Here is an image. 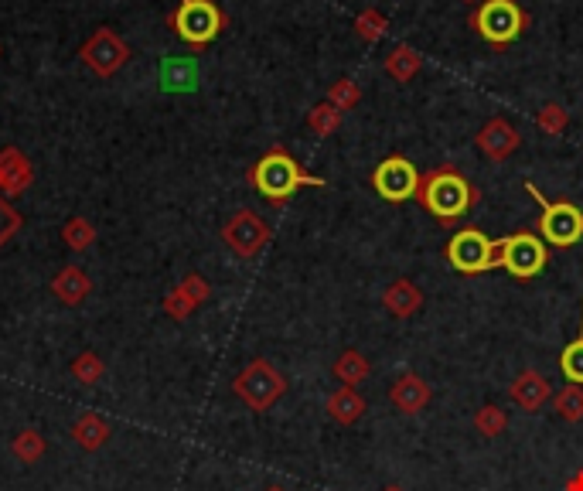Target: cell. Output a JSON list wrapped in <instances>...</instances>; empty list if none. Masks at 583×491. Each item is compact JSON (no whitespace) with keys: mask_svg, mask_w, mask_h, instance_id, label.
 <instances>
[{"mask_svg":"<svg viewBox=\"0 0 583 491\" xmlns=\"http://www.w3.org/2000/svg\"><path fill=\"white\" fill-rule=\"evenodd\" d=\"M420 65H423V58L420 52H413L410 45H396L393 52L386 55V72L396 82H410L416 72H420Z\"/></svg>","mask_w":583,"mask_h":491,"instance_id":"23","label":"cell"},{"mask_svg":"<svg viewBox=\"0 0 583 491\" xmlns=\"http://www.w3.org/2000/svg\"><path fill=\"white\" fill-rule=\"evenodd\" d=\"M198 82H202V72H198L195 58L188 55L161 58V65H157V89L161 93H195Z\"/></svg>","mask_w":583,"mask_h":491,"instance_id":"13","label":"cell"},{"mask_svg":"<svg viewBox=\"0 0 583 491\" xmlns=\"http://www.w3.org/2000/svg\"><path fill=\"white\" fill-rule=\"evenodd\" d=\"M52 294L65 307H79L89 301V294H93V277H89L82 266H62L52 277Z\"/></svg>","mask_w":583,"mask_h":491,"instance_id":"17","label":"cell"},{"mask_svg":"<svg viewBox=\"0 0 583 491\" xmlns=\"http://www.w3.org/2000/svg\"><path fill=\"white\" fill-rule=\"evenodd\" d=\"M563 491H583V471H577V474H573V478H570V481H566V485H563Z\"/></svg>","mask_w":583,"mask_h":491,"instance_id":"35","label":"cell"},{"mask_svg":"<svg viewBox=\"0 0 583 491\" xmlns=\"http://www.w3.org/2000/svg\"><path fill=\"white\" fill-rule=\"evenodd\" d=\"M382 304L393 318H413L423 307V290L413 284V280H393L386 290H382Z\"/></svg>","mask_w":583,"mask_h":491,"instance_id":"19","label":"cell"},{"mask_svg":"<svg viewBox=\"0 0 583 491\" xmlns=\"http://www.w3.org/2000/svg\"><path fill=\"white\" fill-rule=\"evenodd\" d=\"M62 243L65 249H72V253H86V249L96 243V226L86 215H72L62 226Z\"/></svg>","mask_w":583,"mask_h":491,"instance_id":"24","label":"cell"},{"mask_svg":"<svg viewBox=\"0 0 583 491\" xmlns=\"http://www.w3.org/2000/svg\"><path fill=\"white\" fill-rule=\"evenodd\" d=\"M171 28L188 48H205L222 35L226 14L215 0H181L178 11L171 14Z\"/></svg>","mask_w":583,"mask_h":491,"instance_id":"3","label":"cell"},{"mask_svg":"<svg viewBox=\"0 0 583 491\" xmlns=\"http://www.w3.org/2000/svg\"><path fill=\"white\" fill-rule=\"evenodd\" d=\"M103 376H106V365L96 352H82L79 359L72 362V379H76L79 386H96Z\"/></svg>","mask_w":583,"mask_h":491,"instance_id":"29","label":"cell"},{"mask_svg":"<svg viewBox=\"0 0 583 491\" xmlns=\"http://www.w3.org/2000/svg\"><path fill=\"white\" fill-rule=\"evenodd\" d=\"M447 263L457 273H485L502 266V239H488L481 229H461L447 243Z\"/></svg>","mask_w":583,"mask_h":491,"instance_id":"5","label":"cell"},{"mask_svg":"<svg viewBox=\"0 0 583 491\" xmlns=\"http://www.w3.org/2000/svg\"><path fill=\"white\" fill-rule=\"evenodd\" d=\"M31 185H35V164L28 161V154L18 147H4L0 151V191L7 198H18Z\"/></svg>","mask_w":583,"mask_h":491,"instance_id":"14","label":"cell"},{"mask_svg":"<svg viewBox=\"0 0 583 491\" xmlns=\"http://www.w3.org/2000/svg\"><path fill=\"white\" fill-rule=\"evenodd\" d=\"M69 437L76 440V447L79 451H99V447H106V440L113 437V427L103 420L99 413H82L76 423H72V430H69Z\"/></svg>","mask_w":583,"mask_h":491,"instance_id":"20","label":"cell"},{"mask_svg":"<svg viewBox=\"0 0 583 491\" xmlns=\"http://www.w3.org/2000/svg\"><path fill=\"white\" fill-rule=\"evenodd\" d=\"M208 297H212V287H208V280L202 277V273H188L185 280H181L178 287L171 290L168 297L161 301L164 314H168L171 321H188L191 314L202 307Z\"/></svg>","mask_w":583,"mask_h":491,"instance_id":"12","label":"cell"},{"mask_svg":"<svg viewBox=\"0 0 583 491\" xmlns=\"http://www.w3.org/2000/svg\"><path fill=\"white\" fill-rule=\"evenodd\" d=\"M502 266L515 280L536 277L546 266V246L532 232H515V236L502 239Z\"/></svg>","mask_w":583,"mask_h":491,"instance_id":"11","label":"cell"},{"mask_svg":"<svg viewBox=\"0 0 583 491\" xmlns=\"http://www.w3.org/2000/svg\"><path fill=\"white\" fill-rule=\"evenodd\" d=\"M11 451L14 457H18L21 464H38L41 457H45L48 451V444H45V437L38 434V430H31V427H24L18 437H14V444H11Z\"/></svg>","mask_w":583,"mask_h":491,"instance_id":"25","label":"cell"},{"mask_svg":"<svg viewBox=\"0 0 583 491\" xmlns=\"http://www.w3.org/2000/svg\"><path fill=\"white\" fill-rule=\"evenodd\" d=\"M471 24L491 41V45H508V41L519 38L526 18H522L515 0H485V4L474 11Z\"/></svg>","mask_w":583,"mask_h":491,"instance_id":"7","label":"cell"},{"mask_svg":"<svg viewBox=\"0 0 583 491\" xmlns=\"http://www.w3.org/2000/svg\"><path fill=\"white\" fill-rule=\"evenodd\" d=\"M307 127H311L318 137H331L341 127V113L331 103H318L311 113H307Z\"/></svg>","mask_w":583,"mask_h":491,"instance_id":"30","label":"cell"},{"mask_svg":"<svg viewBox=\"0 0 583 491\" xmlns=\"http://www.w3.org/2000/svg\"><path fill=\"white\" fill-rule=\"evenodd\" d=\"M362 99V93H358V86L352 79H341V82H335L331 86V93H328V103L335 106L338 113H345V110H352V106Z\"/></svg>","mask_w":583,"mask_h":491,"instance_id":"32","label":"cell"},{"mask_svg":"<svg viewBox=\"0 0 583 491\" xmlns=\"http://www.w3.org/2000/svg\"><path fill=\"white\" fill-rule=\"evenodd\" d=\"M536 123H539V130L543 133H563L566 130V123H570V116H566V110L560 103H546L543 110H539V116H536Z\"/></svg>","mask_w":583,"mask_h":491,"instance_id":"33","label":"cell"},{"mask_svg":"<svg viewBox=\"0 0 583 491\" xmlns=\"http://www.w3.org/2000/svg\"><path fill=\"white\" fill-rule=\"evenodd\" d=\"M18 229H21V215H18V208H14L7 198H0V246H7L14 236H18Z\"/></svg>","mask_w":583,"mask_h":491,"instance_id":"34","label":"cell"},{"mask_svg":"<svg viewBox=\"0 0 583 491\" xmlns=\"http://www.w3.org/2000/svg\"><path fill=\"white\" fill-rule=\"evenodd\" d=\"M249 181H253V188L273 205H283L297 188H307V185L324 188L328 185V181L318 178V174H307L301 164H297L287 151H280V147L277 151H270V154H263L260 161L253 164Z\"/></svg>","mask_w":583,"mask_h":491,"instance_id":"1","label":"cell"},{"mask_svg":"<svg viewBox=\"0 0 583 491\" xmlns=\"http://www.w3.org/2000/svg\"><path fill=\"white\" fill-rule=\"evenodd\" d=\"M549 396H553V386H549V379L536 369L519 372V379L512 382V403L522 406L526 413L543 410V406L549 403Z\"/></svg>","mask_w":583,"mask_h":491,"instance_id":"18","label":"cell"},{"mask_svg":"<svg viewBox=\"0 0 583 491\" xmlns=\"http://www.w3.org/2000/svg\"><path fill=\"white\" fill-rule=\"evenodd\" d=\"M519 144H522L519 130H515L508 120H502V116L488 120L485 127L478 130V147H481V154L491 157V161H505V157H512L515 151H519Z\"/></svg>","mask_w":583,"mask_h":491,"instance_id":"16","label":"cell"},{"mask_svg":"<svg viewBox=\"0 0 583 491\" xmlns=\"http://www.w3.org/2000/svg\"><path fill=\"white\" fill-rule=\"evenodd\" d=\"M331 372H335V379L341 382V386H358V382L369 379L372 365H369V359H365L362 352L348 348V352H341V355H338V362L331 365Z\"/></svg>","mask_w":583,"mask_h":491,"instance_id":"22","label":"cell"},{"mask_svg":"<svg viewBox=\"0 0 583 491\" xmlns=\"http://www.w3.org/2000/svg\"><path fill=\"white\" fill-rule=\"evenodd\" d=\"M464 4H474V0H464Z\"/></svg>","mask_w":583,"mask_h":491,"instance_id":"38","label":"cell"},{"mask_svg":"<svg viewBox=\"0 0 583 491\" xmlns=\"http://www.w3.org/2000/svg\"><path fill=\"white\" fill-rule=\"evenodd\" d=\"M372 185L386 202H410L420 195V171L406 157H386L376 171H372Z\"/></svg>","mask_w":583,"mask_h":491,"instance_id":"10","label":"cell"},{"mask_svg":"<svg viewBox=\"0 0 583 491\" xmlns=\"http://www.w3.org/2000/svg\"><path fill=\"white\" fill-rule=\"evenodd\" d=\"M430 399H433L430 382L423 376H416V372H403V376L393 382V389H389V403H393L403 416L423 413L430 406Z\"/></svg>","mask_w":583,"mask_h":491,"instance_id":"15","label":"cell"},{"mask_svg":"<svg viewBox=\"0 0 583 491\" xmlns=\"http://www.w3.org/2000/svg\"><path fill=\"white\" fill-rule=\"evenodd\" d=\"M553 410L570 423L583 420V386H573V382L570 386H563L553 399Z\"/></svg>","mask_w":583,"mask_h":491,"instance_id":"28","label":"cell"},{"mask_svg":"<svg viewBox=\"0 0 583 491\" xmlns=\"http://www.w3.org/2000/svg\"><path fill=\"white\" fill-rule=\"evenodd\" d=\"M232 393H236L253 413H266L277 399L287 393V379L273 362L253 359L232 382Z\"/></svg>","mask_w":583,"mask_h":491,"instance_id":"4","label":"cell"},{"mask_svg":"<svg viewBox=\"0 0 583 491\" xmlns=\"http://www.w3.org/2000/svg\"><path fill=\"white\" fill-rule=\"evenodd\" d=\"M508 427V413L502 406H481L478 413H474V430H478L481 437H502Z\"/></svg>","mask_w":583,"mask_h":491,"instance_id":"27","label":"cell"},{"mask_svg":"<svg viewBox=\"0 0 583 491\" xmlns=\"http://www.w3.org/2000/svg\"><path fill=\"white\" fill-rule=\"evenodd\" d=\"M0 55H4V45H0Z\"/></svg>","mask_w":583,"mask_h":491,"instance_id":"39","label":"cell"},{"mask_svg":"<svg viewBox=\"0 0 583 491\" xmlns=\"http://www.w3.org/2000/svg\"><path fill=\"white\" fill-rule=\"evenodd\" d=\"M560 372L566 376V382H573V386H583V324H580V335L563 348Z\"/></svg>","mask_w":583,"mask_h":491,"instance_id":"26","label":"cell"},{"mask_svg":"<svg viewBox=\"0 0 583 491\" xmlns=\"http://www.w3.org/2000/svg\"><path fill=\"white\" fill-rule=\"evenodd\" d=\"M526 191L543 208V219H539V229H543V239L549 246H577L583 239V212L570 202H549V198L539 191L532 181H526Z\"/></svg>","mask_w":583,"mask_h":491,"instance_id":"6","label":"cell"},{"mask_svg":"<svg viewBox=\"0 0 583 491\" xmlns=\"http://www.w3.org/2000/svg\"><path fill=\"white\" fill-rule=\"evenodd\" d=\"M79 58L96 72V76L110 79V76H116V72L123 69V65H127L130 48H127V41L116 35L113 28H96L93 35H89L86 45H82Z\"/></svg>","mask_w":583,"mask_h":491,"instance_id":"9","label":"cell"},{"mask_svg":"<svg viewBox=\"0 0 583 491\" xmlns=\"http://www.w3.org/2000/svg\"><path fill=\"white\" fill-rule=\"evenodd\" d=\"M416 198H420L430 215H437V222L451 226V222H457L468 212L471 202H478V191H474L457 171L447 168V171H433L427 178H420V195Z\"/></svg>","mask_w":583,"mask_h":491,"instance_id":"2","label":"cell"},{"mask_svg":"<svg viewBox=\"0 0 583 491\" xmlns=\"http://www.w3.org/2000/svg\"><path fill=\"white\" fill-rule=\"evenodd\" d=\"M263 491H283L280 485H270V488H263Z\"/></svg>","mask_w":583,"mask_h":491,"instance_id":"37","label":"cell"},{"mask_svg":"<svg viewBox=\"0 0 583 491\" xmlns=\"http://www.w3.org/2000/svg\"><path fill=\"white\" fill-rule=\"evenodd\" d=\"M328 416L341 423V427H352V423L365 416V399L358 396L355 386H341L328 396Z\"/></svg>","mask_w":583,"mask_h":491,"instance_id":"21","label":"cell"},{"mask_svg":"<svg viewBox=\"0 0 583 491\" xmlns=\"http://www.w3.org/2000/svg\"><path fill=\"white\" fill-rule=\"evenodd\" d=\"M382 491H403V488H399V485H389V488H382Z\"/></svg>","mask_w":583,"mask_h":491,"instance_id":"36","label":"cell"},{"mask_svg":"<svg viewBox=\"0 0 583 491\" xmlns=\"http://www.w3.org/2000/svg\"><path fill=\"white\" fill-rule=\"evenodd\" d=\"M222 243H226L239 260H253L263 253V246L270 243V226L249 208H239L236 215H229V222L222 226Z\"/></svg>","mask_w":583,"mask_h":491,"instance_id":"8","label":"cell"},{"mask_svg":"<svg viewBox=\"0 0 583 491\" xmlns=\"http://www.w3.org/2000/svg\"><path fill=\"white\" fill-rule=\"evenodd\" d=\"M386 28H389V21L382 18L379 11H365V14H358V18H355V31H358V38H365V41H379V38H386Z\"/></svg>","mask_w":583,"mask_h":491,"instance_id":"31","label":"cell"}]
</instances>
